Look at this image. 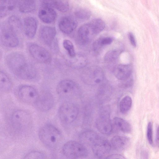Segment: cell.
Instances as JSON below:
<instances>
[{"instance_id": "cell-31", "label": "cell", "mask_w": 159, "mask_h": 159, "mask_svg": "<svg viewBox=\"0 0 159 159\" xmlns=\"http://www.w3.org/2000/svg\"><path fill=\"white\" fill-rule=\"evenodd\" d=\"M45 155L39 151H32L27 154L24 157L25 159H44Z\"/></svg>"}, {"instance_id": "cell-10", "label": "cell", "mask_w": 159, "mask_h": 159, "mask_svg": "<svg viewBox=\"0 0 159 159\" xmlns=\"http://www.w3.org/2000/svg\"><path fill=\"white\" fill-rule=\"evenodd\" d=\"M98 130L102 134L108 135L111 132L112 125L109 114L103 112L97 118L95 122Z\"/></svg>"}, {"instance_id": "cell-9", "label": "cell", "mask_w": 159, "mask_h": 159, "mask_svg": "<svg viewBox=\"0 0 159 159\" xmlns=\"http://www.w3.org/2000/svg\"><path fill=\"white\" fill-rule=\"evenodd\" d=\"M29 51L32 57L40 62L46 63L51 60V56L49 52L40 46L32 44L29 46Z\"/></svg>"}, {"instance_id": "cell-3", "label": "cell", "mask_w": 159, "mask_h": 159, "mask_svg": "<svg viewBox=\"0 0 159 159\" xmlns=\"http://www.w3.org/2000/svg\"><path fill=\"white\" fill-rule=\"evenodd\" d=\"M10 122L11 127L15 132L22 133L30 129L32 120L30 115L27 111L18 110L12 114Z\"/></svg>"}, {"instance_id": "cell-28", "label": "cell", "mask_w": 159, "mask_h": 159, "mask_svg": "<svg viewBox=\"0 0 159 159\" xmlns=\"http://www.w3.org/2000/svg\"><path fill=\"white\" fill-rule=\"evenodd\" d=\"M75 15L77 18L82 20H87L91 16L90 11L85 8H81L77 10Z\"/></svg>"}, {"instance_id": "cell-1", "label": "cell", "mask_w": 159, "mask_h": 159, "mask_svg": "<svg viewBox=\"0 0 159 159\" xmlns=\"http://www.w3.org/2000/svg\"><path fill=\"white\" fill-rule=\"evenodd\" d=\"M6 61L9 68L18 78L25 80L34 78L36 70L32 64L22 54L18 53L9 54Z\"/></svg>"}, {"instance_id": "cell-18", "label": "cell", "mask_w": 159, "mask_h": 159, "mask_svg": "<svg viewBox=\"0 0 159 159\" xmlns=\"http://www.w3.org/2000/svg\"><path fill=\"white\" fill-rule=\"evenodd\" d=\"M78 35L80 41L85 43L95 35L89 23L83 25L79 28Z\"/></svg>"}, {"instance_id": "cell-4", "label": "cell", "mask_w": 159, "mask_h": 159, "mask_svg": "<svg viewBox=\"0 0 159 159\" xmlns=\"http://www.w3.org/2000/svg\"><path fill=\"white\" fill-rule=\"evenodd\" d=\"M62 150L64 155L68 158H83L88 154L87 148L83 144L73 140L66 143Z\"/></svg>"}, {"instance_id": "cell-15", "label": "cell", "mask_w": 159, "mask_h": 159, "mask_svg": "<svg viewBox=\"0 0 159 159\" xmlns=\"http://www.w3.org/2000/svg\"><path fill=\"white\" fill-rule=\"evenodd\" d=\"M58 25L59 29L63 33L68 34L71 33L75 29L77 22L72 18L66 16L60 20Z\"/></svg>"}, {"instance_id": "cell-16", "label": "cell", "mask_w": 159, "mask_h": 159, "mask_svg": "<svg viewBox=\"0 0 159 159\" xmlns=\"http://www.w3.org/2000/svg\"><path fill=\"white\" fill-rule=\"evenodd\" d=\"M56 34L54 27L45 26L41 30L40 35L41 39L46 44L51 45L53 41Z\"/></svg>"}, {"instance_id": "cell-36", "label": "cell", "mask_w": 159, "mask_h": 159, "mask_svg": "<svg viewBox=\"0 0 159 159\" xmlns=\"http://www.w3.org/2000/svg\"><path fill=\"white\" fill-rule=\"evenodd\" d=\"M156 143L157 146L159 147V125L158 126L157 130Z\"/></svg>"}, {"instance_id": "cell-24", "label": "cell", "mask_w": 159, "mask_h": 159, "mask_svg": "<svg viewBox=\"0 0 159 159\" xmlns=\"http://www.w3.org/2000/svg\"><path fill=\"white\" fill-rule=\"evenodd\" d=\"M132 100L129 96H126L123 98L120 102L119 107L120 111L123 114L127 112L131 108Z\"/></svg>"}, {"instance_id": "cell-14", "label": "cell", "mask_w": 159, "mask_h": 159, "mask_svg": "<svg viewBox=\"0 0 159 159\" xmlns=\"http://www.w3.org/2000/svg\"><path fill=\"white\" fill-rule=\"evenodd\" d=\"M38 16L43 22L49 24L55 21L57 17V14L53 8L42 7L39 12Z\"/></svg>"}, {"instance_id": "cell-5", "label": "cell", "mask_w": 159, "mask_h": 159, "mask_svg": "<svg viewBox=\"0 0 159 159\" xmlns=\"http://www.w3.org/2000/svg\"><path fill=\"white\" fill-rule=\"evenodd\" d=\"M78 112V108L75 104L70 102H66L60 107L58 114L61 122L68 124L72 123L76 120Z\"/></svg>"}, {"instance_id": "cell-35", "label": "cell", "mask_w": 159, "mask_h": 159, "mask_svg": "<svg viewBox=\"0 0 159 159\" xmlns=\"http://www.w3.org/2000/svg\"><path fill=\"white\" fill-rule=\"evenodd\" d=\"M106 159H125V158L123 155L119 154H112L108 155Z\"/></svg>"}, {"instance_id": "cell-13", "label": "cell", "mask_w": 159, "mask_h": 159, "mask_svg": "<svg viewBox=\"0 0 159 159\" xmlns=\"http://www.w3.org/2000/svg\"><path fill=\"white\" fill-rule=\"evenodd\" d=\"M75 87L74 82L69 80H64L58 84L57 91L59 95L65 97L69 95L74 90Z\"/></svg>"}, {"instance_id": "cell-20", "label": "cell", "mask_w": 159, "mask_h": 159, "mask_svg": "<svg viewBox=\"0 0 159 159\" xmlns=\"http://www.w3.org/2000/svg\"><path fill=\"white\" fill-rule=\"evenodd\" d=\"M99 137L95 132L87 130L80 134V139L82 143L92 145Z\"/></svg>"}, {"instance_id": "cell-25", "label": "cell", "mask_w": 159, "mask_h": 159, "mask_svg": "<svg viewBox=\"0 0 159 159\" xmlns=\"http://www.w3.org/2000/svg\"><path fill=\"white\" fill-rule=\"evenodd\" d=\"M95 35H96L104 29L105 26V22L100 19H96L89 23Z\"/></svg>"}, {"instance_id": "cell-34", "label": "cell", "mask_w": 159, "mask_h": 159, "mask_svg": "<svg viewBox=\"0 0 159 159\" xmlns=\"http://www.w3.org/2000/svg\"><path fill=\"white\" fill-rule=\"evenodd\" d=\"M128 36L131 45L134 47H136V43L133 34L131 32H129L128 34Z\"/></svg>"}, {"instance_id": "cell-22", "label": "cell", "mask_w": 159, "mask_h": 159, "mask_svg": "<svg viewBox=\"0 0 159 159\" xmlns=\"http://www.w3.org/2000/svg\"><path fill=\"white\" fill-rule=\"evenodd\" d=\"M36 8L34 0H22L19 5V10L22 13H30L34 11Z\"/></svg>"}, {"instance_id": "cell-23", "label": "cell", "mask_w": 159, "mask_h": 159, "mask_svg": "<svg viewBox=\"0 0 159 159\" xmlns=\"http://www.w3.org/2000/svg\"><path fill=\"white\" fill-rule=\"evenodd\" d=\"M0 90L3 92L9 91L12 86V83L8 76L3 72H0Z\"/></svg>"}, {"instance_id": "cell-27", "label": "cell", "mask_w": 159, "mask_h": 159, "mask_svg": "<svg viewBox=\"0 0 159 159\" xmlns=\"http://www.w3.org/2000/svg\"><path fill=\"white\" fill-rule=\"evenodd\" d=\"M8 25L14 31L15 29L19 28L21 26V22L17 16H10L8 20Z\"/></svg>"}, {"instance_id": "cell-30", "label": "cell", "mask_w": 159, "mask_h": 159, "mask_svg": "<svg viewBox=\"0 0 159 159\" xmlns=\"http://www.w3.org/2000/svg\"><path fill=\"white\" fill-rule=\"evenodd\" d=\"M63 45L70 57H74L75 56V53L74 45L71 41L67 39L64 40L63 42Z\"/></svg>"}, {"instance_id": "cell-32", "label": "cell", "mask_w": 159, "mask_h": 159, "mask_svg": "<svg viewBox=\"0 0 159 159\" xmlns=\"http://www.w3.org/2000/svg\"><path fill=\"white\" fill-rule=\"evenodd\" d=\"M147 137L149 143L151 145L153 143L152 124L151 122H149L148 125Z\"/></svg>"}, {"instance_id": "cell-12", "label": "cell", "mask_w": 159, "mask_h": 159, "mask_svg": "<svg viewBox=\"0 0 159 159\" xmlns=\"http://www.w3.org/2000/svg\"><path fill=\"white\" fill-rule=\"evenodd\" d=\"M132 72V66L130 64L119 65L114 70V75L118 80L124 81L130 78Z\"/></svg>"}, {"instance_id": "cell-21", "label": "cell", "mask_w": 159, "mask_h": 159, "mask_svg": "<svg viewBox=\"0 0 159 159\" xmlns=\"http://www.w3.org/2000/svg\"><path fill=\"white\" fill-rule=\"evenodd\" d=\"M113 122L116 128L124 133H129L131 130V125L125 120L118 117L114 118Z\"/></svg>"}, {"instance_id": "cell-33", "label": "cell", "mask_w": 159, "mask_h": 159, "mask_svg": "<svg viewBox=\"0 0 159 159\" xmlns=\"http://www.w3.org/2000/svg\"><path fill=\"white\" fill-rule=\"evenodd\" d=\"M42 7H55V0H40Z\"/></svg>"}, {"instance_id": "cell-29", "label": "cell", "mask_w": 159, "mask_h": 159, "mask_svg": "<svg viewBox=\"0 0 159 159\" xmlns=\"http://www.w3.org/2000/svg\"><path fill=\"white\" fill-rule=\"evenodd\" d=\"M113 40V39L110 37H106L98 39L94 43V49L96 50L101 46L110 44L112 43Z\"/></svg>"}, {"instance_id": "cell-19", "label": "cell", "mask_w": 159, "mask_h": 159, "mask_svg": "<svg viewBox=\"0 0 159 159\" xmlns=\"http://www.w3.org/2000/svg\"><path fill=\"white\" fill-rule=\"evenodd\" d=\"M129 143V140L128 138L119 135L114 136L111 141V146L117 150L124 149L127 147Z\"/></svg>"}, {"instance_id": "cell-2", "label": "cell", "mask_w": 159, "mask_h": 159, "mask_svg": "<svg viewBox=\"0 0 159 159\" xmlns=\"http://www.w3.org/2000/svg\"><path fill=\"white\" fill-rule=\"evenodd\" d=\"M39 136L42 143L50 148L56 147L61 138L60 131L55 127L50 124H46L40 129Z\"/></svg>"}, {"instance_id": "cell-26", "label": "cell", "mask_w": 159, "mask_h": 159, "mask_svg": "<svg viewBox=\"0 0 159 159\" xmlns=\"http://www.w3.org/2000/svg\"><path fill=\"white\" fill-rule=\"evenodd\" d=\"M70 5L68 0H55V8L59 11L65 12L69 9Z\"/></svg>"}, {"instance_id": "cell-6", "label": "cell", "mask_w": 159, "mask_h": 159, "mask_svg": "<svg viewBox=\"0 0 159 159\" xmlns=\"http://www.w3.org/2000/svg\"><path fill=\"white\" fill-rule=\"evenodd\" d=\"M94 155L99 158H105L111 149V143L107 139L99 137L92 144Z\"/></svg>"}, {"instance_id": "cell-37", "label": "cell", "mask_w": 159, "mask_h": 159, "mask_svg": "<svg viewBox=\"0 0 159 159\" xmlns=\"http://www.w3.org/2000/svg\"><path fill=\"white\" fill-rule=\"evenodd\" d=\"M100 81H101V80L99 78H97L95 80V83H99L100 82Z\"/></svg>"}, {"instance_id": "cell-11", "label": "cell", "mask_w": 159, "mask_h": 159, "mask_svg": "<svg viewBox=\"0 0 159 159\" xmlns=\"http://www.w3.org/2000/svg\"><path fill=\"white\" fill-rule=\"evenodd\" d=\"M54 100L52 96L49 93H44L39 95L34 104L39 110L47 111L53 106Z\"/></svg>"}, {"instance_id": "cell-8", "label": "cell", "mask_w": 159, "mask_h": 159, "mask_svg": "<svg viewBox=\"0 0 159 159\" xmlns=\"http://www.w3.org/2000/svg\"><path fill=\"white\" fill-rule=\"evenodd\" d=\"M0 40L3 45L10 48L16 47L19 44L18 39L15 31L8 25L2 29Z\"/></svg>"}, {"instance_id": "cell-7", "label": "cell", "mask_w": 159, "mask_h": 159, "mask_svg": "<svg viewBox=\"0 0 159 159\" xmlns=\"http://www.w3.org/2000/svg\"><path fill=\"white\" fill-rule=\"evenodd\" d=\"M18 95L19 99L27 104H34L39 95L37 91L32 87L24 85L19 89Z\"/></svg>"}, {"instance_id": "cell-17", "label": "cell", "mask_w": 159, "mask_h": 159, "mask_svg": "<svg viewBox=\"0 0 159 159\" xmlns=\"http://www.w3.org/2000/svg\"><path fill=\"white\" fill-rule=\"evenodd\" d=\"M24 28L26 35L30 38H33L35 36L37 29L36 20L32 17H27L24 20Z\"/></svg>"}]
</instances>
